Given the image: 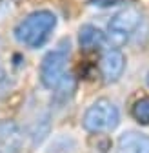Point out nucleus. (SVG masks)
I'll use <instances>...</instances> for the list:
<instances>
[{
  "instance_id": "f257e3e1",
  "label": "nucleus",
  "mask_w": 149,
  "mask_h": 153,
  "mask_svg": "<svg viewBox=\"0 0 149 153\" xmlns=\"http://www.w3.org/2000/svg\"><path fill=\"white\" fill-rule=\"evenodd\" d=\"M55 27H57V15L47 9H40L18 22V26L15 27V38L18 44L35 49L47 40Z\"/></svg>"
},
{
  "instance_id": "f03ea898",
  "label": "nucleus",
  "mask_w": 149,
  "mask_h": 153,
  "mask_svg": "<svg viewBox=\"0 0 149 153\" xmlns=\"http://www.w3.org/2000/svg\"><path fill=\"white\" fill-rule=\"evenodd\" d=\"M120 122V111L117 104L109 99L95 100L82 117V126L89 133H105L115 129Z\"/></svg>"
},
{
  "instance_id": "7ed1b4c3",
  "label": "nucleus",
  "mask_w": 149,
  "mask_h": 153,
  "mask_svg": "<svg viewBox=\"0 0 149 153\" xmlns=\"http://www.w3.org/2000/svg\"><path fill=\"white\" fill-rule=\"evenodd\" d=\"M69 55H71V44L67 38L60 40L51 51L44 55V59L40 62V82L44 88L53 89L60 82V79L66 75Z\"/></svg>"
},
{
  "instance_id": "20e7f679",
  "label": "nucleus",
  "mask_w": 149,
  "mask_h": 153,
  "mask_svg": "<svg viewBox=\"0 0 149 153\" xmlns=\"http://www.w3.org/2000/svg\"><path fill=\"white\" fill-rule=\"evenodd\" d=\"M140 22H142V11L136 6H127V7L120 9L118 13L113 15V18L107 24L105 42H109L113 48L118 49L136 31Z\"/></svg>"
},
{
  "instance_id": "39448f33",
  "label": "nucleus",
  "mask_w": 149,
  "mask_h": 153,
  "mask_svg": "<svg viewBox=\"0 0 149 153\" xmlns=\"http://www.w3.org/2000/svg\"><path fill=\"white\" fill-rule=\"evenodd\" d=\"M124 69H125V55L117 48L105 49L100 59V71H102L104 80L109 84L120 80Z\"/></svg>"
},
{
  "instance_id": "423d86ee",
  "label": "nucleus",
  "mask_w": 149,
  "mask_h": 153,
  "mask_svg": "<svg viewBox=\"0 0 149 153\" xmlns=\"http://www.w3.org/2000/svg\"><path fill=\"white\" fill-rule=\"evenodd\" d=\"M24 148V131L13 120H0V151L20 153Z\"/></svg>"
},
{
  "instance_id": "0eeeda50",
  "label": "nucleus",
  "mask_w": 149,
  "mask_h": 153,
  "mask_svg": "<svg viewBox=\"0 0 149 153\" xmlns=\"http://www.w3.org/2000/svg\"><path fill=\"white\" fill-rule=\"evenodd\" d=\"M117 153H149V135L140 131H124L117 140Z\"/></svg>"
},
{
  "instance_id": "6e6552de",
  "label": "nucleus",
  "mask_w": 149,
  "mask_h": 153,
  "mask_svg": "<svg viewBox=\"0 0 149 153\" xmlns=\"http://www.w3.org/2000/svg\"><path fill=\"white\" fill-rule=\"evenodd\" d=\"M105 44V33L93 26V24H84L78 29V46L82 51H93L97 48H102Z\"/></svg>"
},
{
  "instance_id": "1a4fd4ad",
  "label": "nucleus",
  "mask_w": 149,
  "mask_h": 153,
  "mask_svg": "<svg viewBox=\"0 0 149 153\" xmlns=\"http://www.w3.org/2000/svg\"><path fill=\"white\" fill-rule=\"evenodd\" d=\"M74 88H77V80H74V76L71 73H66L62 79H60V82L53 88L55 89V100H57L58 104L67 102L73 97Z\"/></svg>"
},
{
  "instance_id": "9d476101",
  "label": "nucleus",
  "mask_w": 149,
  "mask_h": 153,
  "mask_svg": "<svg viewBox=\"0 0 149 153\" xmlns=\"http://www.w3.org/2000/svg\"><path fill=\"white\" fill-rule=\"evenodd\" d=\"M49 129H51V122H49V113L42 115L40 119H36V122L31 126L29 131V139L33 146H38L46 140V137L49 135Z\"/></svg>"
},
{
  "instance_id": "9b49d317",
  "label": "nucleus",
  "mask_w": 149,
  "mask_h": 153,
  "mask_svg": "<svg viewBox=\"0 0 149 153\" xmlns=\"http://www.w3.org/2000/svg\"><path fill=\"white\" fill-rule=\"evenodd\" d=\"M131 113H133V117H135L136 122L149 124V97H144V99L136 100L133 109H131Z\"/></svg>"
},
{
  "instance_id": "f8f14e48",
  "label": "nucleus",
  "mask_w": 149,
  "mask_h": 153,
  "mask_svg": "<svg viewBox=\"0 0 149 153\" xmlns=\"http://www.w3.org/2000/svg\"><path fill=\"white\" fill-rule=\"evenodd\" d=\"M9 13H11V0H2L0 2V22H4Z\"/></svg>"
},
{
  "instance_id": "ddd939ff",
  "label": "nucleus",
  "mask_w": 149,
  "mask_h": 153,
  "mask_svg": "<svg viewBox=\"0 0 149 153\" xmlns=\"http://www.w3.org/2000/svg\"><path fill=\"white\" fill-rule=\"evenodd\" d=\"M6 79V69H4V66H2V62H0V82H2Z\"/></svg>"
},
{
  "instance_id": "4468645a",
  "label": "nucleus",
  "mask_w": 149,
  "mask_h": 153,
  "mask_svg": "<svg viewBox=\"0 0 149 153\" xmlns=\"http://www.w3.org/2000/svg\"><path fill=\"white\" fill-rule=\"evenodd\" d=\"M145 84H147V88H149V71H147V75H145Z\"/></svg>"
},
{
  "instance_id": "2eb2a0df",
  "label": "nucleus",
  "mask_w": 149,
  "mask_h": 153,
  "mask_svg": "<svg viewBox=\"0 0 149 153\" xmlns=\"http://www.w3.org/2000/svg\"><path fill=\"white\" fill-rule=\"evenodd\" d=\"M0 153H2V151H0Z\"/></svg>"
}]
</instances>
